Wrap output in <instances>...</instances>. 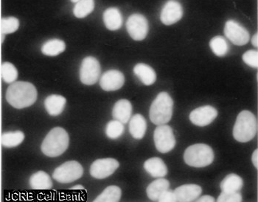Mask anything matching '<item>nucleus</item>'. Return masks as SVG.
<instances>
[{
  "label": "nucleus",
  "mask_w": 258,
  "mask_h": 202,
  "mask_svg": "<svg viewBox=\"0 0 258 202\" xmlns=\"http://www.w3.org/2000/svg\"><path fill=\"white\" fill-rule=\"evenodd\" d=\"M36 87L28 82H14L8 87L6 100L11 106L17 109L33 106L37 99Z\"/></svg>",
  "instance_id": "obj_1"
},
{
  "label": "nucleus",
  "mask_w": 258,
  "mask_h": 202,
  "mask_svg": "<svg viewBox=\"0 0 258 202\" xmlns=\"http://www.w3.org/2000/svg\"><path fill=\"white\" fill-rule=\"evenodd\" d=\"M69 144L68 132L61 127H55L50 130L43 141L41 152L47 157H58L66 152Z\"/></svg>",
  "instance_id": "obj_2"
},
{
  "label": "nucleus",
  "mask_w": 258,
  "mask_h": 202,
  "mask_svg": "<svg viewBox=\"0 0 258 202\" xmlns=\"http://www.w3.org/2000/svg\"><path fill=\"white\" fill-rule=\"evenodd\" d=\"M173 101L167 92L159 93L150 108L151 122L156 125L168 123L173 116Z\"/></svg>",
  "instance_id": "obj_3"
},
{
  "label": "nucleus",
  "mask_w": 258,
  "mask_h": 202,
  "mask_svg": "<svg viewBox=\"0 0 258 202\" xmlns=\"http://www.w3.org/2000/svg\"><path fill=\"white\" fill-rule=\"evenodd\" d=\"M257 131V119L254 114L248 111H241L234 126V138L238 142H248L254 138Z\"/></svg>",
  "instance_id": "obj_4"
},
{
  "label": "nucleus",
  "mask_w": 258,
  "mask_h": 202,
  "mask_svg": "<svg viewBox=\"0 0 258 202\" xmlns=\"http://www.w3.org/2000/svg\"><path fill=\"white\" fill-rule=\"evenodd\" d=\"M184 162L189 166L203 168L214 160V152L208 145L197 144L187 148L184 154Z\"/></svg>",
  "instance_id": "obj_5"
},
{
  "label": "nucleus",
  "mask_w": 258,
  "mask_h": 202,
  "mask_svg": "<svg viewBox=\"0 0 258 202\" xmlns=\"http://www.w3.org/2000/svg\"><path fill=\"white\" fill-rule=\"evenodd\" d=\"M84 173L82 165L77 161H68L62 164L52 173V177L60 183H70L78 180Z\"/></svg>",
  "instance_id": "obj_6"
},
{
  "label": "nucleus",
  "mask_w": 258,
  "mask_h": 202,
  "mask_svg": "<svg viewBox=\"0 0 258 202\" xmlns=\"http://www.w3.org/2000/svg\"><path fill=\"white\" fill-rule=\"evenodd\" d=\"M156 148L161 153H168L176 146V138L170 126L159 125L154 133Z\"/></svg>",
  "instance_id": "obj_7"
},
{
  "label": "nucleus",
  "mask_w": 258,
  "mask_h": 202,
  "mask_svg": "<svg viewBox=\"0 0 258 202\" xmlns=\"http://www.w3.org/2000/svg\"><path fill=\"white\" fill-rule=\"evenodd\" d=\"M100 71L99 61L94 57H87L83 60L80 68L81 82L84 85H94L99 79Z\"/></svg>",
  "instance_id": "obj_8"
},
{
  "label": "nucleus",
  "mask_w": 258,
  "mask_h": 202,
  "mask_svg": "<svg viewBox=\"0 0 258 202\" xmlns=\"http://www.w3.org/2000/svg\"><path fill=\"white\" fill-rule=\"evenodd\" d=\"M126 29L132 39L143 41L149 33V22L142 14H132L127 20Z\"/></svg>",
  "instance_id": "obj_9"
},
{
  "label": "nucleus",
  "mask_w": 258,
  "mask_h": 202,
  "mask_svg": "<svg viewBox=\"0 0 258 202\" xmlns=\"http://www.w3.org/2000/svg\"><path fill=\"white\" fill-rule=\"evenodd\" d=\"M224 35L232 43L237 46H243L249 41V33L238 22L229 20L224 26Z\"/></svg>",
  "instance_id": "obj_10"
},
{
  "label": "nucleus",
  "mask_w": 258,
  "mask_h": 202,
  "mask_svg": "<svg viewBox=\"0 0 258 202\" xmlns=\"http://www.w3.org/2000/svg\"><path fill=\"white\" fill-rule=\"evenodd\" d=\"M119 162L115 159H98L92 164L90 174L95 179H103L109 177L119 168Z\"/></svg>",
  "instance_id": "obj_11"
},
{
  "label": "nucleus",
  "mask_w": 258,
  "mask_h": 202,
  "mask_svg": "<svg viewBox=\"0 0 258 202\" xmlns=\"http://www.w3.org/2000/svg\"><path fill=\"white\" fill-rule=\"evenodd\" d=\"M218 111L214 107L205 106L192 111L189 114V120L194 125L205 127L210 125L217 118Z\"/></svg>",
  "instance_id": "obj_12"
},
{
  "label": "nucleus",
  "mask_w": 258,
  "mask_h": 202,
  "mask_svg": "<svg viewBox=\"0 0 258 202\" xmlns=\"http://www.w3.org/2000/svg\"><path fill=\"white\" fill-rule=\"evenodd\" d=\"M183 17V9L179 2L170 0L162 9L160 20L164 25H172L179 22Z\"/></svg>",
  "instance_id": "obj_13"
},
{
  "label": "nucleus",
  "mask_w": 258,
  "mask_h": 202,
  "mask_svg": "<svg viewBox=\"0 0 258 202\" xmlns=\"http://www.w3.org/2000/svg\"><path fill=\"white\" fill-rule=\"evenodd\" d=\"M125 83L124 74L118 70H109L102 75L100 85L106 91L119 90Z\"/></svg>",
  "instance_id": "obj_14"
},
{
  "label": "nucleus",
  "mask_w": 258,
  "mask_h": 202,
  "mask_svg": "<svg viewBox=\"0 0 258 202\" xmlns=\"http://www.w3.org/2000/svg\"><path fill=\"white\" fill-rule=\"evenodd\" d=\"M176 202L196 201L200 196L202 189L198 184H187L180 186L173 191Z\"/></svg>",
  "instance_id": "obj_15"
},
{
  "label": "nucleus",
  "mask_w": 258,
  "mask_h": 202,
  "mask_svg": "<svg viewBox=\"0 0 258 202\" xmlns=\"http://www.w3.org/2000/svg\"><path fill=\"white\" fill-rule=\"evenodd\" d=\"M132 103L127 99L119 100L113 108V118L122 124L128 123L132 117Z\"/></svg>",
  "instance_id": "obj_16"
},
{
  "label": "nucleus",
  "mask_w": 258,
  "mask_h": 202,
  "mask_svg": "<svg viewBox=\"0 0 258 202\" xmlns=\"http://www.w3.org/2000/svg\"><path fill=\"white\" fill-rule=\"evenodd\" d=\"M144 168L146 172L154 178L164 177L168 173L167 165L159 157H152L146 160L144 163Z\"/></svg>",
  "instance_id": "obj_17"
},
{
  "label": "nucleus",
  "mask_w": 258,
  "mask_h": 202,
  "mask_svg": "<svg viewBox=\"0 0 258 202\" xmlns=\"http://www.w3.org/2000/svg\"><path fill=\"white\" fill-rule=\"evenodd\" d=\"M66 103V98L63 96L52 94L46 98L44 101V107L49 115L57 116L63 112Z\"/></svg>",
  "instance_id": "obj_18"
},
{
  "label": "nucleus",
  "mask_w": 258,
  "mask_h": 202,
  "mask_svg": "<svg viewBox=\"0 0 258 202\" xmlns=\"http://www.w3.org/2000/svg\"><path fill=\"white\" fill-rule=\"evenodd\" d=\"M103 22L108 30L114 31L122 25V17L117 8H109L103 13Z\"/></svg>",
  "instance_id": "obj_19"
},
{
  "label": "nucleus",
  "mask_w": 258,
  "mask_h": 202,
  "mask_svg": "<svg viewBox=\"0 0 258 202\" xmlns=\"http://www.w3.org/2000/svg\"><path fill=\"white\" fill-rule=\"evenodd\" d=\"M134 73L146 85H153L157 79V74L154 68L145 63L137 64L134 68Z\"/></svg>",
  "instance_id": "obj_20"
},
{
  "label": "nucleus",
  "mask_w": 258,
  "mask_h": 202,
  "mask_svg": "<svg viewBox=\"0 0 258 202\" xmlns=\"http://www.w3.org/2000/svg\"><path fill=\"white\" fill-rule=\"evenodd\" d=\"M147 130L146 119L141 114H136L131 119L129 123V132L135 139H142L145 136Z\"/></svg>",
  "instance_id": "obj_21"
},
{
  "label": "nucleus",
  "mask_w": 258,
  "mask_h": 202,
  "mask_svg": "<svg viewBox=\"0 0 258 202\" xmlns=\"http://www.w3.org/2000/svg\"><path fill=\"white\" fill-rule=\"evenodd\" d=\"M170 187V182L164 178H159L151 183L146 189L148 197L151 201H158L160 195Z\"/></svg>",
  "instance_id": "obj_22"
},
{
  "label": "nucleus",
  "mask_w": 258,
  "mask_h": 202,
  "mask_svg": "<svg viewBox=\"0 0 258 202\" xmlns=\"http://www.w3.org/2000/svg\"><path fill=\"white\" fill-rule=\"evenodd\" d=\"M30 185L34 190H49L52 187V179L47 173L39 171L30 176Z\"/></svg>",
  "instance_id": "obj_23"
},
{
  "label": "nucleus",
  "mask_w": 258,
  "mask_h": 202,
  "mask_svg": "<svg viewBox=\"0 0 258 202\" xmlns=\"http://www.w3.org/2000/svg\"><path fill=\"white\" fill-rule=\"evenodd\" d=\"M243 182L242 178L235 173L227 175L221 183L222 192H239L243 187Z\"/></svg>",
  "instance_id": "obj_24"
},
{
  "label": "nucleus",
  "mask_w": 258,
  "mask_h": 202,
  "mask_svg": "<svg viewBox=\"0 0 258 202\" xmlns=\"http://www.w3.org/2000/svg\"><path fill=\"white\" fill-rule=\"evenodd\" d=\"M66 44L60 39H50L46 41L41 47V52L47 56L54 57L64 52Z\"/></svg>",
  "instance_id": "obj_25"
},
{
  "label": "nucleus",
  "mask_w": 258,
  "mask_h": 202,
  "mask_svg": "<svg viewBox=\"0 0 258 202\" xmlns=\"http://www.w3.org/2000/svg\"><path fill=\"white\" fill-rule=\"evenodd\" d=\"M25 139V134L22 131L7 132L1 135L0 142L6 148H14L20 146Z\"/></svg>",
  "instance_id": "obj_26"
},
{
  "label": "nucleus",
  "mask_w": 258,
  "mask_h": 202,
  "mask_svg": "<svg viewBox=\"0 0 258 202\" xmlns=\"http://www.w3.org/2000/svg\"><path fill=\"white\" fill-rule=\"evenodd\" d=\"M122 191L115 185L109 186L95 199V202H117L120 200Z\"/></svg>",
  "instance_id": "obj_27"
},
{
  "label": "nucleus",
  "mask_w": 258,
  "mask_h": 202,
  "mask_svg": "<svg viewBox=\"0 0 258 202\" xmlns=\"http://www.w3.org/2000/svg\"><path fill=\"white\" fill-rule=\"evenodd\" d=\"M95 9V0H79L73 9L75 17L79 19L85 18Z\"/></svg>",
  "instance_id": "obj_28"
},
{
  "label": "nucleus",
  "mask_w": 258,
  "mask_h": 202,
  "mask_svg": "<svg viewBox=\"0 0 258 202\" xmlns=\"http://www.w3.org/2000/svg\"><path fill=\"white\" fill-rule=\"evenodd\" d=\"M210 49L215 55L219 57H224L229 52V45L227 41L222 36H216L210 42Z\"/></svg>",
  "instance_id": "obj_29"
},
{
  "label": "nucleus",
  "mask_w": 258,
  "mask_h": 202,
  "mask_svg": "<svg viewBox=\"0 0 258 202\" xmlns=\"http://www.w3.org/2000/svg\"><path fill=\"white\" fill-rule=\"evenodd\" d=\"M0 75H2L5 82L11 84L17 80L18 77V71L12 63L5 62L2 64Z\"/></svg>",
  "instance_id": "obj_30"
},
{
  "label": "nucleus",
  "mask_w": 258,
  "mask_h": 202,
  "mask_svg": "<svg viewBox=\"0 0 258 202\" xmlns=\"http://www.w3.org/2000/svg\"><path fill=\"white\" fill-rule=\"evenodd\" d=\"M123 124L117 120H113L107 124L106 127V135L110 139L115 140L123 134Z\"/></svg>",
  "instance_id": "obj_31"
},
{
  "label": "nucleus",
  "mask_w": 258,
  "mask_h": 202,
  "mask_svg": "<svg viewBox=\"0 0 258 202\" xmlns=\"http://www.w3.org/2000/svg\"><path fill=\"white\" fill-rule=\"evenodd\" d=\"M1 33L3 35L15 33L20 28V21L15 17L3 18L1 21Z\"/></svg>",
  "instance_id": "obj_32"
},
{
  "label": "nucleus",
  "mask_w": 258,
  "mask_h": 202,
  "mask_svg": "<svg viewBox=\"0 0 258 202\" xmlns=\"http://www.w3.org/2000/svg\"><path fill=\"white\" fill-rule=\"evenodd\" d=\"M243 62L251 68L258 67V52L257 50H248L242 57Z\"/></svg>",
  "instance_id": "obj_33"
},
{
  "label": "nucleus",
  "mask_w": 258,
  "mask_h": 202,
  "mask_svg": "<svg viewBox=\"0 0 258 202\" xmlns=\"http://www.w3.org/2000/svg\"><path fill=\"white\" fill-rule=\"evenodd\" d=\"M243 201L242 195L239 192H222L218 198V202H241Z\"/></svg>",
  "instance_id": "obj_34"
},
{
  "label": "nucleus",
  "mask_w": 258,
  "mask_h": 202,
  "mask_svg": "<svg viewBox=\"0 0 258 202\" xmlns=\"http://www.w3.org/2000/svg\"><path fill=\"white\" fill-rule=\"evenodd\" d=\"M158 201L159 202H176L174 192L170 190V189L165 190L159 197Z\"/></svg>",
  "instance_id": "obj_35"
},
{
  "label": "nucleus",
  "mask_w": 258,
  "mask_h": 202,
  "mask_svg": "<svg viewBox=\"0 0 258 202\" xmlns=\"http://www.w3.org/2000/svg\"><path fill=\"white\" fill-rule=\"evenodd\" d=\"M197 202H214L215 198L211 195H205L197 199Z\"/></svg>",
  "instance_id": "obj_36"
},
{
  "label": "nucleus",
  "mask_w": 258,
  "mask_h": 202,
  "mask_svg": "<svg viewBox=\"0 0 258 202\" xmlns=\"http://www.w3.org/2000/svg\"><path fill=\"white\" fill-rule=\"evenodd\" d=\"M251 161L256 168H258V149H255L251 157Z\"/></svg>",
  "instance_id": "obj_37"
},
{
  "label": "nucleus",
  "mask_w": 258,
  "mask_h": 202,
  "mask_svg": "<svg viewBox=\"0 0 258 202\" xmlns=\"http://www.w3.org/2000/svg\"><path fill=\"white\" fill-rule=\"evenodd\" d=\"M251 44L254 47H258V34L257 33L253 36L252 39H251Z\"/></svg>",
  "instance_id": "obj_38"
},
{
  "label": "nucleus",
  "mask_w": 258,
  "mask_h": 202,
  "mask_svg": "<svg viewBox=\"0 0 258 202\" xmlns=\"http://www.w3.org/2000/svg\"><path fill=\"white\" fill-rule=\"evenodd\" d=\"M71 189H73V190H84V187L82 185L79 184V185L74 186Z\"/></svg>",
  "instance_id": "obj_39"
},
{
  "label": "nucleus",
  "mask_w": 258,
  "mask_h": 202,
  "mask_svg": "<svg viewBox=\"0 0 258 202\" xmlns=\"http://www.w3.org/2000/svg\"><path fill=\"white\" fill-rule=\"evenodd\" d=\"M79 0H71L72 3H77V2H79Z\"/></svg>",
  "instance_id": "obj_40"
},
{
  "label": "nucleus",
  "mask_w": 258,
  "mask_h": 202,
  "mask_svg": "<svg viewBox=\"0 0 258 202\" xmlns=\"http://www.w3.org/2000/svg\"><path fill=\"white\" fill-rule=\"evenodd\" d=\"M0 139H1V133H0Z\"/></svg>",
  "instance_id": "obj_41"
}]
</instances>
